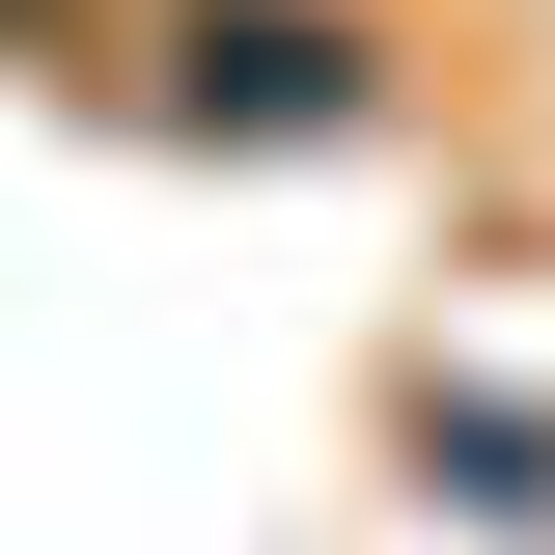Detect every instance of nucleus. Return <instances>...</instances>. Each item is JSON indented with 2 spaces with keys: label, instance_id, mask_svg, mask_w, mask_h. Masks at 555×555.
Segmentation results:
<instances>
[{
  "label": "nucleus",
  "instance_id": "obj_1",
  "mask_svg": "<svg viewBox=\"0 0 555 555\" xmlns=\"http://www.w3.org/2000/svg\"><path fill=\"white\" fill-rule=\"evenodd\" d=\"M167 112L195 139H334V112H389V28L361 0H167Z\"/></svg>",
  "mask_w": 555,
  "mask_h": 555
},
{
  "label": "nucleus",
  "instance_id": "obj_2",
  "mask_svg": "<svg viewBox=\"0 0 555 555\" xmlns=\"http://www.w3.org/2000/svg\"><path fill=\"white\" fill-rule=\"evenodd\" d=\"M0 28H28V0H0Z\"/></svg>",
  "mask_w": 555,
  "mask_h": 555
}]
</instances>
